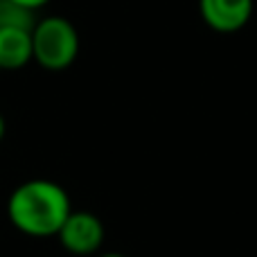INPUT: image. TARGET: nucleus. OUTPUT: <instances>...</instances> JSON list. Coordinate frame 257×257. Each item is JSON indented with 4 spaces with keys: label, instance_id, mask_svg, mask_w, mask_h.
<instances>
[{
    "label": "nucleus",
    "instance_id": "1",
    "mask_svg": "<svg viewBox=\"0 0 257 257\" xmlns=\"http://www.w3.org/2000/svg\"><path fill=\"white\" fill-rule=\"evenodd\" d=\"M72 212L68 192L48 178L25 181L9 194L7 217L16 230L30 237H57Z\"/></svg>",
    "mask_w": 257,
    "mask_h": 257
},
{
    "label": "nucleus",
    "instance_id": "2",
    "mask_svg": "<svg viewBox=\"0 0 257 257\" xmlns=\"http://www.w3.org/2000/svg\"><path fill=\"white\" fill-rule=\"evenodd\" d=\"M79 54L77 27L63 16L39 18L32 30V61L43 70L61 72L75 63Z\"/></svg>",
    "mask_w": 257,
    "mask_h": 257
},
{
    "label": "nucleus",
    "instance_id": "3",
    "mask_svg": "<svg viewBox=\"0 0 257 257\" xmlns=\"http://www.w3.org/2000/svg\"><path fill=\"white\" fill-rule=\"evenodd\" d=\"M59 244L72 255H95L104 244V223L97 214L79 210H72L70 217L66 219V223L61 226V230L57 232Z\"/></svg>",
    "mask_w": 257,
    "mask_h": 257
},
{
    "label": "nucleus",
    "instance_id": "4",
    "mask_svg": "<svg viewBox=\"0 0 257 257\" xmlns=\"http://www.w3.org/2000/svg\"><path fill=\"white\" fill-rule=\"evenodd\" d=\"M199 14L219 34L239 32L253 16V0H199Z\"/></svg>",
    "mask_w": 257,
    "mask_h": 257
},
{
    "label": "nucleus",
    "instance_id": "5",
    "mask_svg": "<svg viewBox=\"0 0 257 257\" xmlns=\"http://www.w3.org/2000/svg\"><path fill=\"white\" fill-rule=\"evenodd\" d=\"M32 61V32L0 27V70H21Z\"/></svg>",
    "mask_w": 257,
    "mask_h": 257
},
{
    "label": "nucleus",
    "instance_id": "6",
    "mask_svg": "<svg viewBox=\"0 0 257 257\" xmlns=\"http://www.w3.org/2000/svg\"><path fill=\"white\" fill-rule=\"evenodd\" d=\"M36 12L23 9L18 5H12L7 0L0 3V27H21V30H34L36 25Z\"/></svg>",
    "mask_w": 257,
    "mask_h": 257
},
{
    "label": "nucleus",
    "instance_id": "7",
    "mask_svg": "<svg viewBox=\"0 0 257 257\" xmlns=\"http://www.w3.org/2000/svg\"><path fill=\"white\" fill-rule=\"evenodd\" d=\"M7 3L18 5V7H23V9H30V12H39L41 7H45V5L50 3V0H7Z\"/></svg>",
    "mask_w": 257,
    "mask_h": 257
},
{
    "label": "nucleus",
    "instance_id": "8",
    "mask_svg": "<svg viewBox=\"0 0 257 257\" xmlns=\"http://www.w3.org/2000/svg\"><path fill=\"white\" fill-rule=\"evenodd\" d=\"M5 131H7V124H5V117H3V113H0V142H3V138H5Z\"/></svg>",
    "mask_w": 257,
    "mask_h": 257
},
{
    "label": "nucleus",
    "instance_id": "9",
    "mask_svg": "<svg viewBox=\"0 0 257 257\" xmlns=\"http://www.w3.org/2000/svg\"><path fill=\"white\" fill-rule=\"evenodd\" d=\"M99 257H126V255H122V253H102Z\"/></svg>",
    "mask_w": 257,
    "mask_h": 257
},
{
    "label": "nucleus",
    "instance_id": "10",
    "mask_svg": "<svg viewBox=\"0 0 257 257\" xmlns=\"http://www.w3.org/2000/svg\"><path fill=\"white\" fill-rule=\"evenodd\" d=\"M0 3H3V0H0Z\"/></svg>",
    "mask_w": 257,
    "mask_h": 257
}]
</instances>
